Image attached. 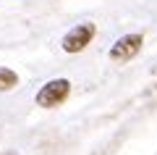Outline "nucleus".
Listing matches in <instances>:
<instances>
[{"instance_id": "nucleus-1", "label": "nucleus", "mask_w": 157, "mask_h": 155, "mask_svg": "<svg viewBox=\"0 0 157 155\" xmlns=\"http://www.w3.org/2000/svg\"><path fill=\"white\" fill-rule=\"evenodd\" d=\"M68 95H71V82L68 79H50L34 95V103L39 108H58L68 100Z\"/></svg>"}, {"instance_id": "nucleus-2", "label": "nucleus", "mask_w": 157, "mask_h": 155, "mask_svg": "<svg viewBox=\"0 0 157 155\" xmlns=\"http://www.w3.org/2000/svg\"><path fill=\"white\" fill-rule=\"evenodd\" d=\"M94 32H97V29H94V24H92V21L76 24L73 29H68V32L63 34V39H60L63 50H66V53H81V50L94 39Z\"/></svg>"}, {"instance_id": "nucleus-3", "label": "nucleus", "mask_w": 157, "mask_h": 155, "mask_svg": "<svg viewBox=\"0 0 157 155\" xmlns=\"http://www.w3.org/2000/svg\"><path fill=\"white\" fill-rule=\"evenodd\" d=\"M141 45H144V37L141 34H123V37H118L110 47V61L115 63H126L131 61L134 55H139Z\"/></svg>"}, {"instance_id": "nucleus-4", "label": "nucleus", "mask_w": 157, "mask_h": 155, "mask_svg": "<svg viewBox=\"0 0 157 155\" xmlns=\"http://www.w3.org/2000/svg\"><path fill=\"white\" fill-rule=\"evenodd\" d=\"M18 84V76L13 68H6V66H0V92H11L13 87Z\"/></svg>"}, {"instance_id": "nucleus-5", "label": "nucleus", "mask_w": 157, "mask_h": 155, "mask_svg": "<svg viewBox=\"0 0 157 155\" xmlns=\"http://www.w3.org/2000/svg\"><path fill=\"white\" fill-rule=\"evenodd\" d=\"M0 155H18V153H13V150H6V153H0Z\"/></svg>"}]
</instances>
